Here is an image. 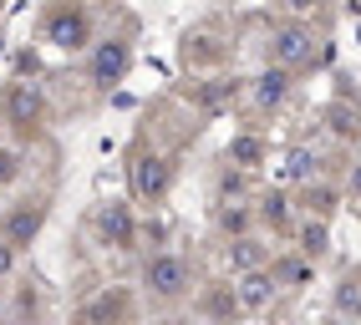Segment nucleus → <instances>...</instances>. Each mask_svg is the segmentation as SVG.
I'll use <instances>...</instances> for the list:
<instances>
[{
  "mask_svg": "<svg viewBox=\"0 0 361 325\" xmlns=\"http://www.w3.org/2000/svg\"><path fill=\"white\" fill-rule=\"evenodd\" d=\"M142 280H148V290H153V295H168V300H173V295H183V290H188V265H183V260H173V254H158Z\"/></svg>",
  "mask_w": 361,
  "mask_h": 325,
  "instance_id": "f257e3e1",
  "label": "nucleus"
},
{
  "mask_svg": "<svg viewBox=\"0 0 361 325\" xmlns=\"http://www.w3.org/2000/svg\"><path fill=\"white\" fill-rule=\"evenodd\" d=\"M46 41L66 46V51L87 46V15L82 11H51V20H46Z\"/></svg>",
  "mask_w": 361,
  "mask_h": 325,
  "instance_id": "f03ea898",
  "label": "nucleus"
},
{
  "mask_svg": "<svg viewBox=\"0 0 361 325\" xmlns=\"http://www.w3.org/2000/svg\"><path fill=\"white\" fill-rule=\"evenodd\" d=\"M41 214H46V208H20V214H11L6 219V244H31V234H36V229H41Z\"/></svg>",
  "mask_w": 361,
  "mask_h": 325,
  "instance_id": "7ed1b4c3",
  "label": "nucleus"
},
{
  "mask_svg": "<svg viewBox=\"0 0 361 325\" xmlns=\"http://www.w3.org/2000/svg\"><path fill=\"white\" fill-rule=\"evenodd\" d=\"M102 234L107 239H117V244H133V224H128V208H107V214H102Z\"/></svg>",
  "mask_w": 361,
  "mask_h": 325,
  "instance_id": "20e7f679",
  "label": "nucleus"
},
{
  "mask_svg": "<svg viewBox=\"0 0 361 325\" xmlns=\"http://www.w3.org/2000/svg\"><path fill=\"white\" fill-rule=\"evenodd\" d=\"M123 61H128L123 46H102V51H97V77H117V72H123Z\"/></svg>",
  "mask_w": 361,
  "mask_h": 325,
  "instance_id": "39448f33",
  "label": "nucleus"
},
{
  "mask_svg": "<svg viewBox=\"0 0 361 325\" xmlns=\"http://www.w3.org/2000/svg\"><path fill=\"white\" fill-rule=\"evenodd\" d=\"M148 162H153V158H148ZM148 162L137 168V189H142V193H163V178H168V173H163V168H148Z\"/></svg>",
  "mask_w": 361,
  "mask_h": 325,
  "instance_id": "423d86ee",
  "label": "nucleus"
},
{
  "mask_svg": "<svg viewBox=\"0 0 361 325\" xmlns=\"http://www.w3.org/2000/svg\"><path fill=\"white\" fill-rule=\"evenodd\" d=\"M16 153H0V189H6V183H16Z\"/></svg>",
  "mask_w": 361,
  "mask_h": 325,
  "instance_id": "0eeeda50",
  "label": "nucleus"
},
{
  "mask_svg": "<svg viewBox=\"0 0 361 325\" xmlns=\"http://www.w3.org/2000/svg\"><path fill=\"white\" fill-rule=\"evenodd\" d=\"M326 249V229H305V254H321Z\"/></svg>",
  "mask_w": 361,
  "mask_h": 325,
  "instance_id": "6e6552de",
  "label": "nucleus"
},
{
  "mask_svg": "<svg viewBox=\"0 0 361 325\" xmlns=\"http://www.w3.org/2000/svg\"><path fill=\"white\" fill-rule=\"evenodd\" d=\"M11 265H16V244H0V274H11Z\"/></svg>",
  "mask_w": 361,
  "mask_h": 325,
  "instance_id": "1a4fd4ad",
  "label": "nucleus"
}]
</instances>
